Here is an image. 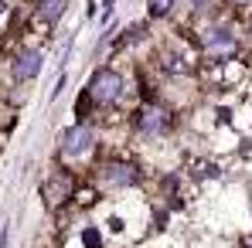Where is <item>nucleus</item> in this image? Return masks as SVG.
<instances>
[{
  "label": "nucleus",
  "mask_w": 252,
  "mask_h": 248,
  "mask_svg": "<svg viewBox=\"0 0 252 248\" xmlns=\"http://www.w3.org/2000/svg\"><path fill=\"white\" fill-rule=\"evenodd\" d=\"M221 164L218 160H208V157H194L191 166H188V180L194 184H205V180H221Z\"/></svg>",
  "instance_id": "0eeeda50"
},
{
  "label": "nucleus",
  "mask_w": 252,
  "mask_h": 248,
  "mask_svg": "<svg viewBox=\"0 0 252 248\" xmlns=\"http://www.w3.org/2000/svg\"><path fill=\"white\" fill-rule=\"evenodd\" d=\"M225 10H228V14H242V10H252V0H225Z\"/></svg>",
  "instance_id": "9d476101"
},
{
  "label": "nucleus",
  "mask_w": 252,
  "mask_h": 248,
  "mask_svg": "<svg viewBox=\"0 0 252 248\" xmlns=\"http://www.w3.org/2000/svg\"><path fill=\"white\" fill-rule=\"evenodd\" d=\"M3 14H10V3H7V0H0V17H3Z\"/></svg>",
  "instance_id": "f8f14e48"
},
{
  "label": "nucleus",
  "mask_w": 252,
  "mask_h": 248,
  "mask_svg": "<svg viewBox=\"0 0 252 248\" xmlns=\"http://www.w3.org/2000/svg\"><path fill=\"white\" fill-rule=\"evenodd\" d=\"M99 119L72 123L62 129V136H58V160L62 164L75 166V164H82V160H95V153L102 150V123Z\"/></svg>",
  "instance_id": "20e7f679"
},
{
  "label": "nucleus",
  "mask_w": 252,
  "mask_h": 248,
  "mask_svg": "<svg viewBox=\"0 0 252 248\" xmlns=\"http://www.w3.org/2000/svg\"><path fill=\"white\" fill-rule=\"evenodd\" d=\"M246 21H239V14H218L211 21L198 24V51L208 61H225V58H239L246 51Z\"/></svg>",
  "instance_id": "f257e3e1"
},
{
  "label": "nucleus",
  "mask_w": 252,
  "mask_h": 248,
  "mask_svg": "<svg viewBox=\"0 0 252 248\" xmlns=\"http://www.w3.org/2000/svg\"><path fill=\"white\" fill-rule=\"evenodd\" d=\"M41 68H44V51H41V44H34V41L17 44L10 51V58H7V79H10V85L34 82L41 75Z\"/></svg>",
  "instance_id": "39448f33"
},
{
  "label": "nucleus",
  "mask_w": 252,
  "mask_h": 248,
  "mask_svg": "<svg viewBox=\"0 0 252 248\" xmlns=\"http://www.w3.org/2000/svg\"><path fill=\"white\" fill-rule=\"evenodd\" d=\"M85 92L92 95L99 112H120L126 106V99L133 95V85L116 65H99V68H92V75L85 82Z\"/></svg>",
  "instance_id": "7ed1b4c3"
},
{
  "label": "nucleus",
  "mask_w": 252,
  "mask_h": 248,
  "mask_svg": "<svg viewBox=\"0 0 252 248\" xmlns=\"http://www.w3.org/2000/svg\"><path fill=\"white\" fill-rule=\"evenodd\" d=\"M177 3L181 0H147V21L154 24V21H167L177 14Z\"/></svg>",
  "instance_id": "6e6552de"
},
{
  "label": "nucleus",
  "mask_w": 252,
  "mask_h": 248,
  "mask_svg": "<svg viewBox=\"0 0 252 248\" xmlns=\"http://www.w3.org/2000/svg\"><path fill=\"white\" fill-rule=\"evenodd\" d=\"M7 231H10V224H3V231H0V248H7V242H10V235H7Z\"/></svg>",
  "instance_id": "9b49d317"
},
{
  "label": "nucleus",
  "mask_w": 252,
  "mask_h": 248,
  "mask_svg": "<svg viewBox=\"0 0 252 248\" xmlns=\"http://www.w3.org/2000/svg\"><path fill=\"white\" fill-rule=\"evenodd\" d=\"M75 238H79V245H82V248H102V245H106V238H102V224H82V228L75 231Z\"/></svg>",
  "instance_id": "1a4fd4ad"
},
{
  "label": "nucleus",
  "mask_w": 252,
  "mask_h": 248,
  "mask_svg": "<svg viewBox=\"0 0 252 248\" xmlns=\"http://www.w3.org/2000/svg\"><path fill=\"white\" fill-rule=\"evenodd\" d=\"M65 10H68V0H31V3H28V21H31L34 31L51 34V31L62 24Z\"/></svg>",
  "instance_id": "423d86ee"
},
{
  "label": "nucleus",
  "mask_w": 252,
  "mask_h": 248,
  "mask_svg": "<svg viewBox=\"0 0 252 248\" xmlns=\"http://www.w3.org/2000/svg\"><path fill=\"white\" fill-rule=\"evenodd\" d=\"M126 133H133L143 143H164L177 133V109L164 99L140 102L136 109L126 112Z\"/></svg>",
  "instance_id": "f03ea898"
}]
</instances>
